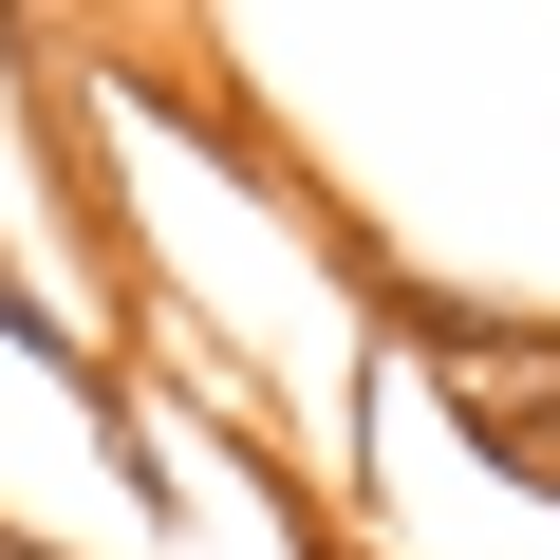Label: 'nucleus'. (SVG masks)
Masks as SVG:
<instances>
[]
</instances>
